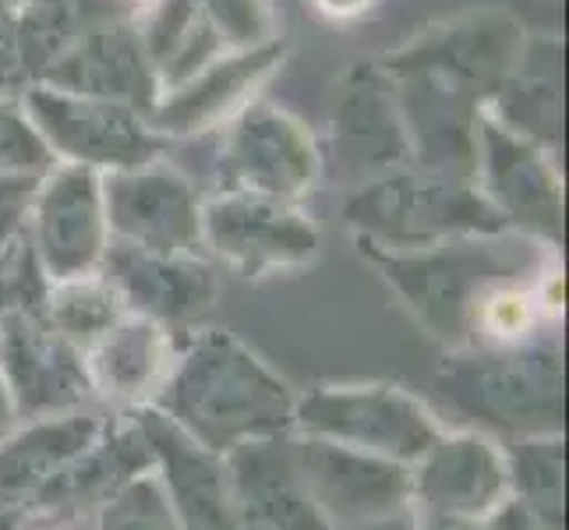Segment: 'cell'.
I'll use <instances>...</instances> for the list:
<instances>
[{
	"instance_id": "cell-1",
	"label": "cell",
	"mask_w": 569,
	"mask_h": 530,
	"mask_svg": "<svg viewBox=\"0 0 569 530\" xmlns=\"http://www.w3.org/2000/svg\"><path fill=\"white\" fill-rule=\"evenodd\" d=\"M191 442L233 453L248 442L293 436L298 389L227 329H191L152 403Z\"/></svg>"
},
{
	"instance_id": "cell-2",
	"label": "cell",
	"mask_w": 569,
	"mask_h": 530,
	"mask_svg": "<svg viewBox=\"0 0 569 530\" xmlns=\"http://www.w3.org/2000/svg\"><path fill=\"white\" fill-rule=\"evenodd\" d=\"M358 251L382 272V280L407 304L410 316L446 350L470 347L478 304L492 290L535 283L559 266L552 254L556 248L523 238L517 230L475 233V238H453L415 251H386L358 241Z\"/></svg>"
},
{
	"instance_id": "cell-3",
	"label": "cell",
	"mask_w": 569,
	"mask_h": 530,
	"mask_svg": "<svg viewBox=\"0 0 569 530\" xmlns=\"http://www.w3.org/2000/svg\"><path fill=\"white\" fill-rule=\"evenodd\" d=\"M436 386L470 428L499 442L562 436L566 347L559 332H538L513 347L446 350Z\"/></svg>"
},
{
	"instance_id": "cell-4",
	"label": "cell",
	"mask_w": 569,
	"mask_h": 530,
	"mask_svg": "<svg viewBox=\"0 0 569 530\" xmlns=\"http://www.w3.org/2000/svg\"><path fill=\"white\" fill-rule=\"evenodd\" d=\"M343 216L355 238L386 251H415L453 238L509 230L475 181L400 167L361 184Z\"/></svg>"
},
{
	"instance_id": "cell-5",
	"label": "cell",
	"mask_w": 569,
	"mask_h": 530,
	"mask_svg": "<svg viewBox=\"0 0 569 530\" xmlns=\"http://www.w3.org/2000/svg\"><path fill=\"white\" fill-rule=\"evenodd\" d=\"M446 431L421 397L392 382H340L298 392L293 436L332 442L392 463H418Z\"/></svg>"
},
{
	"instance_id": "cell-6",
	"label": "cell",
	"mask_w": 569,
	"mask_h": 530,
	"mask_svg": "<svg viewBox=\"0 0 569 530\" xmlns=\"http://www.w3.org/2000/svg\"><path fill=\"white\" fill-rule=\"evenodd\" d=\"M202 244L230 272L259 283L316 262L322 233L301 206L220 191L202 202Z\"/></svg>"
},
{
	"instance_id": "cell-7",
	"label": "cell",
	"mask_w": 569,
	"mask_h": 530,
	"mask_svg": "<svg viewBox=\"0 0 569 530\" xmlns=\"http://www.w3.org/2000/svg\"><path fill=\"white\" fill-rule=\"evenodd\" d=\"M301 481L329 530H386L415 520L410 467L293 436Z\"/></svg>"
},
{
	"instance_id": "cell-8",
	"label": "cell",
	"mask_w": 569,
	"mask_h": 530,
	"mask_svg": "<svg viewBox=\"0 0 569 530\" xmlns=\"http://www.w3.org/2000/svg\"><path fill=\"white\" fill-rule=\"evenodd\" d=\"M26 117L47 142L53 160L96 173L156 163L163 139L128 103L92 100L64 89H29Z\"/></svg>"
},
{
	"instance_id": "cell-9",
	"label": "cell",
	"mask_w": 569,
	"mask_h": 530,
	"mask_svg": "<svg viewBox=\"0 0 569 530\" xmlns=\"http://www.w3.org/2000/svg\"><path fill=\"white\" fill-rule=\"evenodd\" d=\"M29 244L50 283L92 277L110 244L100 173L61 163L39 177L29 199Z\"/></svg>"
},
{
	"instance_id": "cell-10",
	"label": "cell",
	"mask_w": 569,
	"mask_h": 530,
	"mask_svg": "<svg viewBox=\"0 0 569 530\" xmlns=\"http://www.w3.org/2000/svg\"><path fill=\"white\" fill-rule=\"evenodd\" d=\"M475 184L509 230L548 248L562 241V181L538 142L509 131L502 121H478Z\"/></svg>"
},
{
	"instance_id": "cell-11",
	"label": "cell",
	"mask_w": 569,
	"mask_h": 530,
	"mask_svg": "<svg viewBox=\"0 0 569 530\" xmlns=\"http://www.w3.org/2000/svg\"><path fill=\"white\" fill-rule=\"evenodd\" d=\"M100 277L113 287L128 316L170 332H191L220 298V272L199 251L163 254L110 241Z\"/></svg>"
},
{
	"instance_id": "cell-12",
	"label": "cell",
	"mask_w": 569,
	"mask_h": 530,
	"mask_svg": "<svg viewBox=\"0 0 569 530\" xmlns=\"http://www.w3.org/2000/svg\"><path fill=\"white\" fill-rule=\"evenodd\" d=\"M110 241L188 254L202 248V199L173 167H134L100 173Z\"/></svg>"
},
{
	"instance_id": "cell-13",
	"label": "cell",
	"mask_w": 569,
	"mask_h": 530,
	"mask_svg": "<svg viewBox=\"0 0 569 530\" xmlns=\"http://www.w3.org/2000/svg\"><path fill=\"white\" fill-rule=\"evenodd\" d=\"M0 376L22 421L96 407L86 350L53 332L43 319L22 311L0 316Z\"/></svg>"
},
{
	"instance_id": "cell-14",
	"label": "cell",
	"mask_w": 569,
	"mask_h": 530,
	"mask_svg": "<svg viewBox=\"0 0 569 530\" xmlns=\"http://www.w3.org/2000/svg\"><path fill=\"white\" fill-rule=\"evenodd\" d=\"M322 173V160L308 131L290 113L248 107L233 121L220 152V191H248L262 199L301 206Z\"/></svg>"
},
{
	"instance_id": "cell-15",
	"label": "cell",
	"mask_w": 569,
	"mask_h": 530,
	"mask_svg": "<svg viewBox=\"0 0 569 530\" xmlns=\"http://www.w3.org/2000/svg\"><path fill=\"white\" fill-rule=\"evenodd\" d=\"M509 499L506 449L478 428H457L410 463V506L415 513L457 517L481 523Z\"/></svg>"
},
{
	"instance_id": "cell-16",
	"label": "cell",
	"mask_w": 569,
	"mask_h": 530,
	"mask_svg": "<svg viewBox=\"0 0 569 530\" xmlns=\"http://www.w3.org/2000/svg\"><path fill=\"white\" fill-rule=\"evenodd\" d=\"M131 418L139 421L152 449V474L163 488L170 513L184 530H244L227 457L191 442L156 407L134 410Z\"/></svg>"
},
{
	"instance_id": "cell-17",
	"label": "cell",
	"mask_w": 569,
	"mask_h": 530,
	"mask_svg": "<svg viewBox=\"0 0 569 530\" xmlns=\"http://www.w3.org/2000/svg\"><path fill=\"white\" fill-rule=\"evenodd\" d=\"M152 449L131 414H110L103 436L74 457L29 506V520L43 517L53 527H82L121 496L128 484L152 474Z\"/></svg>"
},
{
	"instance_id": "cell-18",
	"label": "cell",
	"mask_w": 569,
	"mask_h": 530,
	"mask_svg": "<svg viewBox=\"0 0 569 530\" xmlns=\"http://www.w3.org/2000/svg\"><path fill=\"white\" fill-rule=\"evenodd\" d=\"M181 353V332H170L139 316L113 322L86 347V371L96 407L107 414H134L152 407Z\"/></svg>"
},
{
	"instance_id": "cell-19",
	"label": "cell",
	"mask_w": 569,
	"mask_h": 530,
	"mask_svg": "<svg viewBox=\"0 0 569 530\" xmlns=\"http://www.w3.org/2000/svg\"><path fill=\"white\" fill-rule=\"evenodd\" d=\"M107 421L110 414L103 407H86L74 414L18 424L0 442V506L22 509L29 517L36 496L103 436Z\"/></svg>"
},
{
	"instance_id": "cell-20",
	"label": "cell",
	"mask_w": 569,
	"mask_h": 530,
	"mask_svg": "<svg viewBox=\"0 0 569 530\" xmlns=\"http://www.w3.org/2000/svg\"><path fill=\"white\" fill-rule=\"evenodd\" d=\"M227 467L244 530H329L301 481L293 436L233 449Z\"/></svg>"
},
{
	"instance_id": "cell-21",
	"label": "cell",
	"mask_w": 569,
	"mask_h": 530,
	"mask_svg": "<svg viewBox=\"0 0 569 530\" xmlns=\"http://www.w3.org/2000/svg\"><path fill=\"white\" fill-rule=\"evenodd\" d=\"M146 47L124 29L89 32L82 47L68 50L61 61L50 64L53 89L92 100H113L139 110L152 100V78L146 68Z\"/></svg>"
},
{
	"instance_id": "cell-22",
	"label": "cell",
	"mask_w": 569,
	"mask_h": 530,
	"mask_svg": "<svg viewBox=\"0 0 569 530\" xmlns=\"http://www.w3.org/2000/svg\"><path fill=\"white\" fill-rule=\"evenodd\" d=\"M337 152L350 170H371V181L400 167H410V139L403 113L392 103V92L376 78L350 89L337 110Z\"/></svg>"
},
{
	"instance_id": "cell-23",
	"label": "cell",
	"mask_w": 569,
	"mask_h": 530,
	"mask_svg": "<svg viewBox=\"0 0 569 530\" xmlns=\"http://www.w3.org/2000/svg\"><path fill=\"white\" fill-rule=\"evenodd\" d=\"M283 47H259V50H241L227 57V61H216L209 71L188 78V82L170 96L163 103L160 117H156L152 131L163 134H191L212 121H220L230 103H238L244 89L259 82V74H266Z\"/></svg>"
},
{
	"instance_id": "cell-24",
	"label": "cell",
	"mask_w": 569,
	"mask_h": 530,
	"mask_svg": "<svg viewBox=\"0 0 569 530\" xmlns=\"http://www.w3.org/2000/svg\"><path fill=\"white\" fill-rule=\"evenodd\" d=\"M509 499L535 513L548 530H566V439L535 436L502 442Z\"/></svg>"
},
{
	"instance_id": "cell-25",
	"label": "cell",
	"mask_w": 569,
	"mask_h": 530,
	"mask_svg": "<svg viewBox=\"0 0 569 530\" xmlns=\"http://www.w3.org/2000/svg\"><path fill=\"white\" fill-rule=\"evenodd\" d=\"M124 316L128 311H124L121 298H117L113 287L100 277V272L50 283L47 301H43V322L82 350L100 340L103 332L113 322H121Z\"/></svg>"
},
{
	"instance_id": "cell-26",
	"label": "cell",
	"mask_w": 569,
	"mask_h": 530,
	"mask_svg": "<svg viewBox=\"0 0 569 530\" xmlns=\"http://www.w3.org/2000/svg\"><path fill=\"white\" fill-rule=\"evenodd\" d=\"M89 530H184L170 513L163 488L156 474H146L113 496L100 513L89 520Z\"/></svg>"
},
{
	"instance_id": "cell-27",
	"label": "cell",
	"mask_w": 569,
	"mask_h": 530,
	"mask_svg": "<svg viewBox=\"0 0 569 530\" xmlns=\"http://www.w3.org/2000/svg\"><path fill=\"white\" fill-rule=\"evenodd\" d=\"M57 167L53 152L39 139L32 121L14 110L11 103H0V177H29L39 181Z\"/></svg>"
},
{
	"instance_id": "cell-28",
	"label": "cell",
	"mask_w": 569,
	"mask_h": 530,
	"mask_svg": "<svg viewBox=\"0 0 569 530\" xmlns=\"http://www.w3.org/2000/svg\"><path fill=\"white\" fill-rule=\"evenodd\" d=\"M212 26L227 36L230 43H251L259 39V29L266 22V0H202Z\"/></svg>"
},
{
	"instance_id": "cell-29",
	"label": "cell",
	"mask_w": 569,
	"mask_h": 530,
	"mask_svg": "<svg viewBox=\"0 0 569 530\" xmlns=\"http://www.w3.org/2000/svg\"><path fill=\"white\" fill-rule=\"evenodd\" d=\"M481 530H548V527L535 513H527L517 499H506L496 513H488L481 520Z\"/></svg>"
},
{
	"instance_id": "cell-30",
	"label": "cell",
	"mask_w": 569,
	"mask_h": 530,
	"mask_svg": "<svg viewBox=\"0 0 569 530\" xmlns=\"http://www.w3.org/2000/svg\"><path fill=\"white\" fill-rule=\"evenodd\" d=\"M410 530H481V523L457 520V517H436V513H415V527Z\"/></svg>"
},
{
	"instance_id": "cell-31",
	"label": "cell",
	"mask_w": 569,
	"mask_h": 530,
	"mask_svg": "<svg viewBox=\"0 0 569 530\" xmlns=\"http://www.w3.org/2000/svg\"><path fill=\"white\" fill-rule=\"evenodd\" d=\"M18 424H22V418H18V407L11 400V389H8L4 376H0V442H4Z\"/></svg>"
},
{
	"instance_id": "cell-32",
	"label": "cell",
	"mask_w": 569,
	"mask_h": 530,
	"mask_svg": "<svg viewBox=\"0 0 569 530\" xmlns=\"http://www.w3.org/2000/svg\"><path fill=\"white\" fill-rule=\"evenodd\" d=\"M29 523V517L22 509H11V506H0V530H22Z\"/></svg>"
},
{
	"instance_id": "cell-33",
	"label": "cell",
	"mask_w": 569,
	"mask_h": 530,
	"mask_svg": "<svg viewBox=\"0 0 569 530\" xmlns=\"http://www.w3.org/2000/svg\"><path fill=\"white\" fill-rule=\"evenodd\" d=\"M319 4L329 11V14H355V11H361L368 0H319Z\"/></svg>"
},
{
	"instance_id": "cell-34",
	"label": "cell",
	"mask_w": 569,
	"mask_h": 530,
	"mask_svg": "<svg viewBox=\"0 0 569 530\" xmlns=\"http://www.w3.org/2000/svg\"><path fill=\"white\" fill-rule=\"evenodd\" d=\"M53 530H82V527H53Z\"/></svg>"
}]
</instances>
